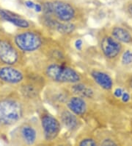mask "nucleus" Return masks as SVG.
I'll use <instances>...</instances> for the list:
<instances>
[{"mask_svg":"<svg viewBox=\"0 0 132 146\" xmlns=\"http://www.w3.org/2000/svg\"><path fill=\"white\" fill-rule=\"evenodd\" d=\"M0 79L4 82L16 84L23 80L24 75L21 72L12 66H3L0 67Z\"/></svg>","mask_w":132,"mask_h":146,"instance_id":"nucleus-8","label":"nucleus"},{"mask_svg":"<svg viewBox=\"0 0 132 146\" xmlns=\"http://www.w3.org/2000/svg\"><path fill=\"white\" fill-rule=\"evenodd\" d=\"M53 14L62 21H70L75 16V10L72 5L62 1L52 2Z\"/></svg>","mask_w":132,"mask_h":146,"instance_id":"nucleus-6","label":"nucleus"},{"mask_svg":"<svg viewBox=\"0 0 132 146\" xmlns=\"http://www.w3.org/2000/svg\"><path fill=\"white\" fill-rule=\"evenodd\" d=\"M61 120L65 126L70 130H74L78 125V119L76 114L70 111H64L62 113Z\"/></svg>","mask_w":132,"mask_h":146,"instance_id":"nucleus-13","label":"nucleus"},{"mask_svg":"<svg viewBox=\"0 0 132 146\" xmlns=\"http://www.w3.org/2000/svg\"><path fill=\"white\" fill-rule=\"evenodd\" d=\"M82 41L81 39L76 40V42H75V46L78 50H81L82 48Z\"/></svg>","mask_w":132,"mask_h":146,"instance_id":"nucleus-23","label":"nucleus"},{"mask_svg":"<svg viewBox=\"0 0 132 146\" xmlns=\"http://www.w3.org/2000/svg\"><path fill=\"white\" fill-rule=\"evenodd\" d=\"M101 145H118V144L114 139L111 138H107V139H104V141L101 143Z\"/></svg>","mask_w":132,"mask_h":146,"instance_id":"nucleus-21","label":"nucleus"},{"mask_svg":"<svg viewBox=\"0 0 132 146\" xmlns=\"http://www.w3.org/2000/svg\"><path fill=\"white\" fill-rule=\"evenodd\" d=\"M123 92L121 89H117L116 90L114 91V95H115V97H117V98H120V97H122V95H123Z\"/></svg>","mask_w":132,"mask_h":146,"instance_id":"nucleus-24","label":"nucleus"},{"mask_svg":"<svg viewBox=\"0 0 132 146\" xmlns=\"http://www.w3.org/2000/svg\"><path fill=\"white\" fill-rule=\"evenodd\" d=\"M21 136L26 144L28 145L34 144L37 138V134L35 130L29 125L24 126L21 128Z\"/></svg>","mask_w":132,"mask_h":146,"instance_id":"nucleus-15","label":"nucleus"},{"mask_svg":"<svg viewBox=\"0 0 132 146\" xmlns=\"http://www.w3.org/2000/svg\"><path fill=\"white\" fill-rule=\"evenodd\" d=\"M68 107L70 111L78 116L85 114L87 111L86 102L84 98L79 96H75L70 98L68 103Z\"/></svg>","mask_w":132,"mask_h":146,"instance_id":"nucleus-10","label":"nucleus"},{"mask_svg":"<svg viewBox=\"0 0 132 146\" xmlns=\"http://www.w3.org/2000/svg\"><path fill=\"white\" fill-rule=\"evenodd\" d=\"M127 11L129 13V14L132 17V3L129 5V6L127 7Z\"/></svg>","mask_w":132,"mask_h":146,"instance_id":"nucleus-25","label":"nucleus"},{"mask_svg":"<svg viewBox=\"0 0 132 146\" xmlns=\"http://www.w3.org/2000/svg\"><path fill=\"white\" fill-rule=\"evenodd\" d=\"M41 125L45 139L48 141L55 139L60 134L61 127L58 119L49 114H45L41 118Z\"/></svg>","mask_w":132,"mask_h":146,"instance_id":"nucleus-5","label":"nucleus"},{"mask_svg":"<svg viewBox=\"0 0 132 146\" xmlns=\"http://www.w3.org/2000/svg\"><path fill=\"white\" fill-rule=\"evenodd\" d=\"M91 75L95 82L104 90L109 91L113 88L114 86L113 80L107 73L95 70L92 72Z\"/></svg>","mask_w":132,"mask_h":146,"instance_id":"nucleus-9","label":"nucleus"},{"mask_svg":"<svg viewBox=\"0 0 132 146\" xmlns=\"http://www.w3.org/2000/svg\"><path fill=\"white\" fill-rule=\"evenodd\" d=\"M36 4L37 3H35L34 2H32V1H30V0H29V1H26V2H25V5L28 7V8H30V9L35 10V6H36Z\"/></svg>","mask_w":132,"mask_h":146,"instance_id":"nucleus-22","label":"nucleus"},{"mask_svg":"<svg viewBox=\"0 0 132 146\" xmlns=\"http://www.w3.org/2000/svg\"><path fill=\"white\" fill-rule=\"evenodd\" d=\"M18 59V54L16 49L9 42L0 40V60L7 65L16 63Z\"/></svg>","mask_w":132,"mask_h":146,"instance_id":"nucleus-7","label":"nucleus"},{"mask_svg":"<svg viewBox=\"0 0 132 146\" xmlns=\"http://www.w3.org/2000/svg\"><path fill=\"white\" fill-rule=\"evenodd\" d=\"M100 49L106 58L114 60L121 54L123 46L112 36H106L101 40Z\"/></svg>","mask_w":132,"mask_h":146,"instance_id":"nucleus-4","label":"nucleus"},{"mask_svg":"<svg viewBox=\"0 0 132 146\" xmlns=\"http://www.w3.org/2000/svg\"><path fill=\"white\" fill-rule=\"evenodd\" d=\"M42 11L45 16H51L53 14L52 2H47L43 5Z\"/></svg>","mask_w":132,"mask_h":146,"instance_id":"nucleus-19","label":"nucleus"},{"mask_svg":"<svg viewBox=\"0 0 132 146\" xmlns=\"http://www.w3.org/2000/svg\"><path fill=\"white\" fill-rule=\"evenodd\" d=\"M0 16L1 18L4 20L11 22L14 25L17 26L21 28H27L30 26V24L26 20L21 18L18 16L13 14L12 13L9 12V11H4V10H0Z\"/></svg>","mask_w":132,"mask_h":146,"instance_id":"nucleus-11","label":"nucleus"},{"mask_svg":"<svg viewBox=\"0 0 132 146\" xmlns=\"http://www.w3.org/2000/svg\"><path fill=\"white\" fill-rule=\"evenodd\" d=\"M128 84H129V86H130V88L132 89V78H131L129 79V81H128Z\"/></svg>","mask_w":132,"mask_h":146,"instance_id":"nucleus-26","label":"nucleus"},{"mask_svg":"<svg viewBox=\"0 0 132 146\" xmlns=\"http://www.w3.org/2000/svg\"><path fill=\"white\" fill-rule=\"evenodd\" d=\"M22 93L24 94V96L28 98H34L37 96V92L32 86H26L22 89Z\"/></svg>","mask_w":132,"mask_h":146,"instance_id":"nucleus-18","label":"nucleus"},{"mask_svg":"<svg viewBox=\"0 0 132 146\" xmlns=\"http://www.w3.org/2000/svg\"><path fill=\"white\" fill-rule=\"evenodd\" d=\"M112 36L121 44H129L132 41V36L127 29L117 26L112 30Z\"/></svg>","mask_w":132,"mask_h":146,"instance_id":"nucleus-12","label":"nucleus"},{"mask_svg":"<svg viewBox=\"0 0 132 146\" xmlns=\"http://www.w3.org/2000/svg\"><path fill=\"white\" fill-rule=\"evenodd\" d=\"M16 46L24 52H34L42 45V38L33 32H24L15 38Z\"/></svg>","mask_w":132,"mask_h":146,"instance_id":"nucleus-3","label":"nucleus"},{"mask_svg":"<svg viewBox=\"0 0 132 146\" xmlns=\"http://www.w3.org/2000/svg\"><path fill=\"white\" fill-rule=\"evenodd\" d=\"M73 92L77 96L83 98H91L93 96V91L90 88L87 87L82 84H79V82L74 84L72 88Z\"/></svg>","mask_w":132,"mask_h":146,"instance_id":"nucleus-14","label":"nucleus"},{"mask_svg":"<svg viewBox=\"0 0 132 146\" xmlns=\"http://www.w3.org/2000/svg\"><path fill=\"white\" fill-rule=\"evenodd\" d=\"M79 145L81 146H95L97 143L94 139H90V138H86L84 139L79 143Z\"/></svg>","mask_w":132,"mask_h":146,"instance_id":"nucleus-20","label":"nucleus"},{"mask_svg":"<svg viewBox=\"0 0 132 146\" xmlns=\"http://www.w3.org/2000/svg\"><path fill=\"white\" fill-rule=\"evenodd\" d=\"M46 74L49 78L58 83L76 84L81 80L79 73L69 66L53 64L48 66Z\"/></svg>","mask_w":132,"mask_h":146,"instance_id":"nucleus-1","label":"nucleus"},{"mask_svg":"<svg viewBox=\"0 0 132 146\" xmlns=\"http://www.w3.org/2000/svg\"><path fill=\"white\" fill-rule=\"evenodd\" d=\"M22 116V108L19 103L11 99L0 100V123L12 125Z\"/></svg>","mask_w":132,"mask_h":146,"instance_id":"nucleus-2","label":"nucleus"},{"mask_svg":"<svg viewBox=\"0 0 132 146\" xmlns=\"http://www.w3.org/2000/svg\"><path fill=\"white\" fill-rule=\"evenodd\" d=\"M76 29V26L74 24L70 23L69 21H63V22H56L55 29L58 33L61 34H70L72 33Z\"/></svg>","mask_w":132,"mask_h":146,"instance_id":"nucleus-16","label":"nucleus"},{"mask_svg":"<svg viewBox=\"0 0 132 146\" xmlns=\"http://www.w3.org/2000/svg\"><path fill=\"white\" fill-rule=\"evenodd\" d=\"M121 63L125 66L132 64V52L131 50H127L123 52L121 55Z\"/></svg>","mask_w":132,"mask_h":146,"instance_id":"nucleus-17","label":"nucleus"}]
</instances>
